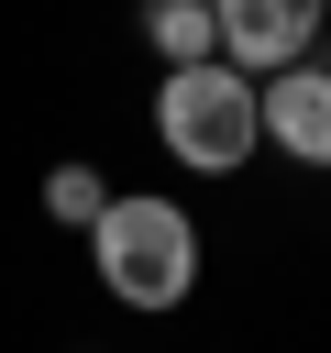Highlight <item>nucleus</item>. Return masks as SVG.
I'll return each mask as SVG.
<instances>
[{"instance_id":"7ed1b4c3","label":"nucleus","mask_w":331,"mask_h":353,"mask_svg":"<svg viewBox=\"0 0 331 353\" xmlns=\"http://www.w3.org/2000/svg\"><path fill=\"white\" fill-rule=\"evenodd\" d=\"M210 22H221V66L265 88V77L309 66V33H320V0H210Z\"/></svg>"},{"instance_id":"20e7f679","label":"nucleus","mask_w":331,"mask_h":353,"mask_svg":"<svg viewBox=\"0 0 331 353\" xmlns=\"http://www.w3.org/2000/svg\"><path fill=\"white\" fill-rule=\"evenodd\" d=\"M265 143L298 165H331V66H287L265 77Z\"/></svg>"},{"instance_id":"f257e3e1","label":"nucleus","mask_w":331,"mask_h":353,"mask_svg":"<svg viewBox=\"0 0 331 353\" xmlns=\"http://www.w3.org/2000/svg\"><path fill=\"white\" fill-rule=\"evenodd\" d=\"M88 254H99V287L121 309H177L199 287V221L177 199H110L88 221Z\"/></svg>"},{"instance_id":"39448f33","label":"nucleus","mask_w":331,"mask_h":353,"mask_svg":"<svg viewBox=\"0 0 331 353\" xmlns=\"http://www.w3.org/2000/svg\"><path fill=\"white\" fill-rule=\"evenodd\" d=\"M143 44H154L166 77H177V66H210V55H221V22H210V0H143Z\"/></svg>"},{"instance_id":"423d86ee","label":"nucleus","mask_w":331,"mask_h":353,"mask_svg":"<svg viewBox=\"0 0 331 353\" xmlns=\"http://www.w3.org/2000/svg\"><path fill=\"white\" fill-rule=\"evenodd\" d=\"M44 210H55V221H77V232H88V221H99V210H110V188H99V165H55V176H44Z\"/></svg>"},{"instance_id":"f03ea898","label":"nucleus","mask_w":331,"mask_h":353,"mask_svg":"<svg viewBox=\"0 0 331 353\" xmlns=\"http://www.w3.org/2000/svg\"><path fill=\"white\" fill-rule=\"evenodd\" d=\"M154 132H166V154H177V165L232 176V165L265 143V88H254V77H232L221 55H210V66H177V77L154 88Z\"/></svg>"}]
</instances>
